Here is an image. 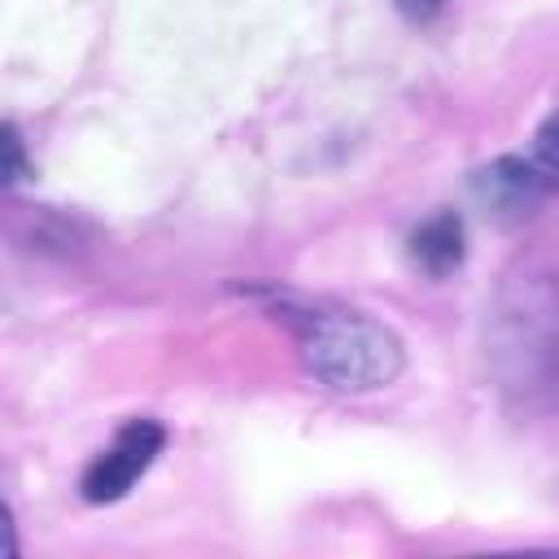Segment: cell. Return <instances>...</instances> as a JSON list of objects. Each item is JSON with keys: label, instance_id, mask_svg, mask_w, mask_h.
<instances>
[{"label": "cell", "instance_id": "obj_1", "mask_svg": "<svg viewBox=\"0 0 559 559\" xmlns=\"http://www.w3.org/2000/svg\"><path fill=\"white\" fill-rule=\"evenodd\" d=\"M275 319L288 323L306 371L336 393H371L402 376L406 349L397 332L362 310L275 297Z\"/></svg>", "mask_w": 559, "mask_h": 559}, {"label": "cell", "instance_id": "obj_2", "mask_svg": "<svg viewBox=\"0 0 559 559\" xmlns=\"http://www.w3.org/2000/svg\"><path fill=\"white\" fill-rule=\"evenodd\" d=\"M493 358L507 389H550L559 371V288L542 271L511 275L493 319Z\"/></svg>", "mask_w": 559, "mask_h": 559}, {"label": "cell", "instance_id": "obj_3", "mask_svg": "<svg viewBox=\"0 0 559 559\" xmlns=\"http://www.w3.org/2000/svg\"><path fill=\"white\" fill-rule=\"evenodd\" d=\"M476 192L502 218H524L550 192H559V114H550L537 127L528 153H507L493 166H485L476 175Z\"/></svg>", "mask_w": 559, "mask_h": 559}, {"label": "cell", "instance_id": "obj_4", "mask_svg": "<svg viewBox=\"0 0 559 559\" xmlns=\"http://www.w3.org/2000/svg\"><path fill=\"white\" fill-rule=\"evenodd\" d=\"M162 441H166V432L157 419H127L118 428V437L87 463L83 498L87 502H118L148 472V463L162 454Z\"/></svg>", "mask_w": 559, "mask_h": 559}, {"label": "cell", "instance_id": "obj_5", "mask_svg": "<svg viewBox=\"0 0 559 559\" xmlns=\"http://www.w3.org/2000/svg\"><path fill=\"white\" fill-rule=\"evenodd\" d=\"M411 262L428 275H450L463 262V218L454 210L432 214L411 231Z\"/></svg>", "mask_w": 559, "mask_h": 559}, {"label": "cell", "instance_id": "obj_6", "mask_svg": "<svg viewBox=\"0 0 559 559\" xmlns=\"http://www.w3.org/2000/svg\"><path fill=\"white\" fill-rule=\"evenodd\" d=\"M4 175H9V183L22 179V135H17L13 122L4 127Z\"/></svg>", "mask_w": 559, "mask_h": 559}, {"label": "cell", "instance_id": "obj_7", "mask_svg": "<svg viewBox=\"0 0 559 559\" xmlns=\"http://www.w3.org/2000/svg\"><path fill=\"white\" fill-rule=\"evenodd\" d=\"M393 9L402 17H411V22H432L445 9V0H393Z\"/></svg>", "mask_w": 559, "mask_h": 559}]
</instances>
